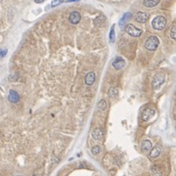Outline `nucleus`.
<instances>
[{
    "instance_id": "2eb2a0df",
    "label": "nucleus",
    "mask_w": 176,
    "mask_h": 176,
    "mask_svg": "<svg viewBox=\"0 0 176 176\" xmlns=\"http://www.w3.org/2000/svg\"><path fill=\"white\" fill-rule=\"evenodd\" d=\"M158 2H160V0H144L143 4L144 6L148 7V8H152V7L157 6Z\"/></svg>"
},
{
    "instance_id": "7ed1b4c3",
    "label": "nucleus",
    "mask_w": 176,
    "mask_h": 176,
    "mask_svg": "<svg viewBox=\"0 0 176 176\" xmlns=\"http://www.w3.org/2000/svg\"><path fill=\"white\" fill-rule=\"evenodd\" d=\"M165 75L162 73H158L153 77V88L154 89H160V86L164 83Z\"/></svg>"
},
{
    "instance_id": "1a4fd4ad",
    "label": "nucleus",
    "mask_w": 176,
    "mask_h": 176,
    "mask_svg": "<svg viewBox=\"0 0 176 176\" xmlns=\"http://www.w3.org/2000/svg\"><path fill=\"white\" fill-rule=\"evenodd\" d=\"M8 99L11 103L16 104L20 101V95L17 91L15 90H10L9 91V95H8Z\"/></svg>"
},
{
    "instance_id": "f257e3e1",
    "label": "nucleus",
    "mask_w": 176,
    "mask_h": 176,
    "mask_svg": "<svg viewBox=\"0 0 176 176\" xmlns=\"http://www.w3.org/2000/svg\"><path fill=\"white\" fill-rule=\"evenodd\" d=\"M166 26V19L163 16H158L153 20L152 27L157 31H162Z\"/></svg>"
},
{
    "instance_id": "6ab92c4d",
    "label": "nucleus",
    "mask_w": 176,
    "mask_h": 176,
    "mask_svg": "<svg viewBox=\"0 0 176 176\" xmlns=\"http://www.w3.org/2000/svg\"><path fill=\"white\" fill-rule=\"evenodd\" d=\"M91 153H92L94 156L99 155V154L101 153V147H100V146H98V145L94 146V147H92V149H91Z\"/></svg>"
},
{
    "instance_id": "5701e85b",
    "label": "nucleus",
    "mask_w": 176,
    "mask_h": 176,
    "mask_svg": "<svg viewBox=\"0 0 176 176\" xmlns=\"http://www.w3.org/2000/svg\"><path fill=\"white\" fill-rule=\"evenodd\" d=\"M7 52H8V50H7L6 48H4V49H0V58H3V57L6 56Z\"/></svg>"
},
{
    "instance_id": "f8f14e48",
    "label": "nucleus",
    "mask_w": 176,
    "mask_h": 176,
    "mask_svg": "<svg viewBox=\"0 0 176 176\" xmlns=\"http://www.w3.org/2000/svg\"><path fill=\"white\" fill-rule=\"evenodd\" d=\"M160 153H162V147L160 146H155L154 148L151 149V151H150V157L152 158H158V156L160 155Z\"/></svg>"
},
{
    "instance_id": "20e7f679",
    "label": "nucleus",
    "mask_w": 176,
    "mask_h": 176,
    "mask_svg": "<svg viewBox=\"0 0 176 176\" xmlns=\"http://www.w3.org/2000/svg\"><path fill=\"white\" fill-rule=\"evenodd\" d=\"M124 29H125L126 33L129 34V35L133 36V37H139V36H141V34H142V33H143L142 29H137L135 26H133L132 24H126Z\"/></svg>"
},
{
    "instance_id": "cd10ccee",
    "label": "nucleus",
    "mask_w": 176,
    "mask_h": 176,
    "mask_svg": "<svg viewBox=\"0 0 176 176\" xmlns=\"http://www.w3.org/2000/svg\"><path fill=\"white\" fill-rule=\"evenodd\" d=\"M18 176H22V175H18Z\"/></svg>"
},
{
    "instance_id": "393cba45",
    "label": "nucleus",
    "mask_w": 176,
    "mask_h": 176,
    "mask_svg": "<svg viewBox=\"0 0 176 176\" xmlns=\"http://www.w3.org/2000/svg\"><path fill=\"white\" fill-rule=\"evenodd\" d=\"M75 1H80V0H67V2H75Z\"/></svg>"
},
{
    "instance_id": "0eeeda50",
    "label": "nucleus",
    "mask_w": 176,
    "mask_h": 176,
    "mask_svg": "<svg viewBox=\"0 0 176 176\" xmlns=\"http://www.w3.org/2000/svg\"><path fill=\"white\" fill-rule=\"evenodd\" d=\"M69 20H70V22L71 24H78L79 22H80L81 20V15L79 12L77 11H73L70 14V17H69Z\"/></svg>"
},
{
    "instance_id": "9d476101",
    "label": "nucleus",
    "mask_w": 176,
    "mask_h": 176,
    "mask_svg": "<svg viewBox=\"0 0 176 176\" xmlns=\"http://www.w3.org/2000/svg\"><path fill=\"white\" fill-rule=\"evenodd\" d=\"M92 137L96 141H102L104 138V131L101 128H96L92 132Z\"/></svg>"
},
{
    "instance_id": "b1692460",
    "label": "nucleus",
    "mask_w": 176,
    "mask_h": 176,
    "mask_svg": "<svg viewBox=\"0 0 176 176\" xmlns=\"http://www.w3.org/2000/svg\"><path fill=\"white\" fill-rule=\"evenodd\" d=\"M43 1H45V0H34V2H35V3H42Z\"/></svg>"
},
{
    "instance_id": "aec40b11",
    "label": "nucleus",
    "mask_w": 176,
    "mask_h": 176,
    "mask_svg": "<svg viewBox=\"0 0 176 176\" xmlns=\"http://www.w3.org/2000/svg\"><path fill=\"white\" fill-rule=\"evenodd\" d=\"M115 24L111 28V31H110V41L111 42H115Z\"/></svg>"
},
{
    "instance_id": "f3484780",
    "label": "nucleus",
    "mask_w": 176,
    "mask_h": 176,
    "mask_svg": "<svg viewBox=\"0 0 176 176\" xmlns=\"http://www.w3.org/2000/svg\"><path fill=\"white\" fill-rule=\"evenodd\" d=\"M107 108H108V105H107V101L102 99L100 100V102L98 103V110L100 111H106Z\"/></svg>"
},
{
    "instance_id": "412c9836",
    "label": "nucleus",
    "mask_w": 176,
    "mask_h": 176,
    "mask_svg": "<svg viewBox=\"0 0 176 176\" xmlns=\"http://www.w3.org/2000/svg\"><path fill=\"white\" fill-rule=\"evenodd\" d=\"M64 1H65V0H53V1H52V3H51V6L52 7H56V6H58V5L62 4Z\"/></svg>"
},
{
    "instance_id": "dca6fc26",
    "label": "nucleus",
    "mask_w": 176,
    "mask_h": 176,
    "mask_svg": "<svg viewBox=\"0 0 176 176\" xmlns=\"http://www.w3.org/2000/svg\"><path fill=\"white\" fill-rule=\"evenodd\" d=\"M151 175L152 176H162L160 167L157 166V165H154V166H152V168H151Z\"/></svg>"
},
{
    "instance_id": "9b49d317",
    "label": "nucleus",
    "mask_w": 176,
    "mask_h": 176,
    "mask_svg": "<svg viewBox=\"0 0 176 176\" xmlns=\"http://www.w3.org/2000/svg\"><path fill=\"white\" fill-rule=\"evenodd\" d=\"M95 73H93V71H90V73H88L87 74L85 75V78H84V81H85L86 85L90 86L92 85V84L95 82Z\"/></svg>"
},
{
    "instance_id": "4468645a",
    "label": "nucleus",
    "mask_w": 176,
    "mask_h": 176,
    "mask_svg": "<svg viewBox=\"0 0 176 176\" xmlns=\"http://www.w3.org/2000/svg\"><path fill=\"white\" fill-rule=\"evenodd\" d=\"M151 149H152V143H151V141L144 140L142 144H141V150H142L143 152L147 153V152H150Z\"/></svg>"
},
{
    "instance_id": "6e6552de",
    "label": "nucleus",
    "mask_w": 176,
    "mask_h": 176,
    "mask_svg": "<svg viewBox=\"0 0 176 176\" xmlns=\"http://www.w3.org/2000/svg\"><path fill=\"white\" fill-rule=\"evenodd\" d=\"M148 19H149V14L145 13V12H138L135 15V21L138 22V23L144 24L148 21Z\"/></svg>"
},
{
    "instance_id": "ddd939ff",
    "label": "nucleus",
    "mask_w": 176,
    "mask_h": 176,
    "mask_svg": "<svg viewBox=\"0 0 176 176\" xmlns=\"http://www.w3.org/2000/svg\"><path fill=\"white\" fill-rule=\"evenodd\" d=\"M131 17H132V14L129 13V12H127V13H124L123 14V16L121 17V19L120 20V22H118V26L120 27V28H122V27L125 26L126 22L129 21L131 19Z\"/></svg>"
},
{
    "instance_id": "a211bd4d",
    "label": "nucleus",
    "mask_w": 176,
    "mask_h": 176,
    "mask_svg": "<svg viewBox=\"0 0 176 176\" xmlns=\"http://www.w3.org/2000/svg\"><path fill=\"white\" fill-rule=\"evenodd\" d=\"M109 96H111V97H116V96L118 95V89L115 88V87H111L109 89Z\"/></svg>"
},
{
    "instance_id": "423d86ee",
    "label": "nucleus",
    "mask_w": 176,
    "mask_h": 176,
    "mask_svg": "<svg viewBox=\"0 0 176 176\" xmlns=\"http://www.w3.org/2000/svg\"><path fill=\"white\" fill-rule=\"evenodd\" d=\"M154 116H155V110H153V109H151V108H147L144 110L141 118H142V120L144 121H148L149 120H151Z\"/></svg>"
},
{
    "instance_id": "bb28decb",
    "label": "nucleus",
    "mask_w": 176,
    "mask_h": 176,
    "mask_svg": "<svg viewBox=\"0 0 176 176\" xmlns=\"http://www.w3.org/2000/svg\"><path fill=\"white\" fill-rule=\"evenodd\" d=\"M1 1H2V0H0V2H1Z\"/></svg>"
},
{
    "instance_id": "4be33fe9",
    "label": "nucleus",
    "mask_w": 176,
    "mask_h": 176,
    "mask_svg": "<svg viewBox=\"0 0 176 176\" xmlns=\"http://www.w3.org/2000/svg\"><path fill=\"white\" fill-rule=\"evenodd\" d=\"M175 29H176V27H175V24H173L172 28H171V31H170V36H171L172 39H175V38H176Z\"/></svg>"
},
{
    "instance_id": "39448f33",
    "label": "nucleus",
    "mask_w": 176,
    "mask_h": 176,
    "mask_svg": "<svg viewBox=\"0 0 176 176\" xmlns=\"http://www.w3.org/2000/svg\"><path fill=\"white\" fill-rule=\"evenodd\" d=\"M111 66L113 67V69L116 70H121L122 68H124L125 66V61L123 60L121 57H116L111 62Z\"/></svg>"
},
{
    "instance_id": "f03ea898",
    "label": "nucleus",
    "mask_w": 176,
    "mask_h": 176,
    "mask_svg": "<svg viewBox=\"0 0 176 176\" xmlns=\"http://www.w3.org/2000/svg\"><path fill=\"white\" fill-rule=\"evenodd\" d=\"M158 44H160V40H158V37L155 35H152L147 39V41H146V43H145V47H146V49H148V50L154 51L158 48Z\"/></svg>"
},
{
    "instance_id": "a878e982",
    "label": "nucleus",
    "mask_w": 176,
    "mask_h": 176,
    "mask_svg": "<svg viewBox=\"0 0 176 176\" xmlns=\"http://www.w3.org/2000/svg\"><path fill=\"white\" fill-rule=\"evenodd\" d=\"M33 176H38V175H36V174H34V175H33Z\"/></svg>"
}]
</instances>
